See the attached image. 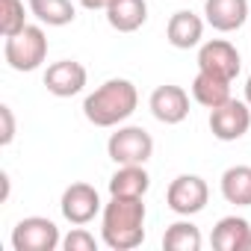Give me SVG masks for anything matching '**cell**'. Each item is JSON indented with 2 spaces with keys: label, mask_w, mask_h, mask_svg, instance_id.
<instances>
[{
  "label": "cell",
  "mask_w": 251,
  "mask_h": 251,
  "mask_svg": "<svg viewBox=\"0 0 251 251\" xmlns=\"http://www.w3.org/2000/svg\"><path fill=\"white\" fill-rule=\"evenodd\" d=\"M30 12L48 27H65L77 18L71 0H30Z\"/></svg>",
  "instance_id": "obj_19"
},
{
  "label": "cell",
  "mask_w": 251,
  "mask_h": 251,
  "mask_svg": "<svg viewBox=\"0 0 251 251\" xmlns=\"http://www.w3.org/2000/svg\"><path fill=\"white\" fill-rule=\"evenodd\" d=\"M207 24L219 33H233L248 18V0H204Z\"/></svg>",
  "instance_id": "obj_12"
},
{
  "label": "cell",
  "mask_w": 251,
  "mask_h": 251,
  "mask_svg": "<svg viewBox=\"0 0 251 251\" xmlns=\"http://www.w3.org/2000/svg\"><path fill=\"white\" fill-rule=\"evenodd\" d=\"M245 100H248V106H251V74H248V83H245Z\"/></svg>",
  "instance_id": "obj_25"
},
{
  "label": "cell",
  "mask_w": 251,
  "mask_h": 251,
  "mask_svg": "<svg viewBox=\"0 0 251 251\" xmlns=\"http://www.w3.org/2000/svg\"><path fill=\"white\" fill-rule=\"evenodd\" d=\"M86 68L74 59H59L53 62L48 71H45V86L50 95L56 98H71V95H80L83 86H86Z\"/></svg>",
  "instance_id": "obj_11"
},
{
  "label": "cell",
  "mask_w": 251,
  "mask_h": 251,
  "mask_svg": "<svg viewBox=\"0 0 251 251\" xmlns=\"http://www.w3.org/2000/svg\"><path fill=\"white\" fill-rule=\"evenodd\" d=\"M27 27V15H24V0H0V33L6 39L21 33Z\"/></svg>",
  "instance_id": "obj_21"
},
{
  "label": "cell",
  "mask_w": 251,
  "mask_h": 251,
  "mask_svg": "<svg viewBox=\"0 0 251 251\" xmlns=\"http://www.w3.org/2000/svg\"><path fill=\"white\" fill-rule=\"evenodd\" d=\"M163 248L166 251H198L201 230L192 222H175V225H169V230L163 236Z\"/></svg>",
  "instance_id": "obj_20"
},
{
  "label": "cell",
  "mask_w": 251,
  "mask_h": 251,
  "mask_svg": "<svg viewBox=\"0 0 251 251\" xmlns=\"http://www.w3.org/2000/svg\"><path fill=\"white\" fill-rule=\"evenodd\" d=\"M242 251H251V230H248V236H245V248Z\"/></svg>",
  "instance_id": "obj_26"
},
{
  "label": "cell",
  "mask_w": 251,
  "mask_h": 251,
  "mask_svg": "<svg viewBox=\"0 0 251 251\" xmlns=\"http://www.w3.org/2000/svg\"><path fill=\"white\" fill-rule=\"evenodd\" d=\"M3 56H6L9 68H15V71H36L48 59V36H45V30L27 24L21 33L6 39Z\"/></svg>",
  "instance_id": "obj_4"
},
{
  "label": "cell",
  "mask_w": 251,
  "mask_h": 251,
  "mask_svg": "<svg viewBox=\"0 0 251 251\" xmlns=\"http://www.w3.org/2000/svg\"><path fill=\"white\" fill-rule=\"evenodd\" d=\"M222 198L236 207H251V166H230L222 175Z\"/></svg>",
  "instance_id": "obj_18"
},
{
  "label": "cell",
  "mask_w": 251,
  "mask_h": 251,
  "mask_svg": "<svg viewBox=\"0 0 251 251\" xmlns=\"http://www.w3.org/2000/svg\"><path fill=\"white\" fill-rule=\"evenodd\" d=\"M148 106H151V112H154L157 121H163V124H180L189 115V95L180 86L166 83V86H157L151 92Z\"/></svg>",
  "instance_id": "obj_10"
},
{
  "label": "cell",
  "mask_w": 251,
  "mask_h": 251,
  "mask_svg": "<svg viewBox=\"0 0 251 251\" xmlns=\"http://www.w3.org/2000/svg\"><path fill=\"white\" fill-rule=\"evenodd\" d=\"M80 3H83L86 9H92V12H95V9H106L109 0H80Z\"/></svg>",
  "instance_id": "obj_24"
},
{
  "label": "cell",
  "mask_w": 251,
  "mask_h": 251,
  "mask_svg": "<svg viewBox=\"0 0 251 251\" xmlns=\"http://www.w3.org/2000/svg\"><path fill=\"white\" fill-rule=\"evenodd\" d=\"M242 68V59H239V50L225 42V39H213V42H204L201 50H198V71H210V74H219L225 80H233Z\"/></svg>",
  "instance_id": "obj_8"
},
{
  "label": "cell",
  "mask_w": 251,
  "mask_h": 251,
  "mask_svg": "<svg viewBox=\"0 0 251 251\" xmlns=\"http://www.w3.org/2000/svg\"><path fill=\"white\" fill-rule=\"evenodd\" d=\"M62 216L71 222V225H89L98 213H100V195L95 186L89 183H71L65 192H62Z\"/></svg>",
  "instance_id": "obj_9"
},
{
  "label": "cell",
  "mask_w": 251,
  "mask_h": 251,
  "mask_svg": "<svg viewBox=\"0 0 251 251\" xmlns=\"http://www.w3.org/2000/svg\"><path fill=\"white\" fill-rule=\"evenodd\" d=\"M106 21L118 33H136L148 21V3L145 0H109Z\"/></svg>",
  "instance_id": "obj_13"
},
{
  "label": "cell",
  "mask_w": 251,
  "mask_h": 251,
  "mask_svg": "<svg viewBox=\"0 0 251 251\" xmlns=\"http://www.w3.org/2000/svg\"><path fill=\"white\" fill-rule=\"evenodd\" d=\"M106 154L115 166H145L154 154V139L145 127H118L109 142H106Z\"/></svg>",
  "instance_id": "obj_3"
},
{
  "label": "cell",
  "mask_w": 251,
  "mask_h": 251,
  "mask_svg": "<svg viewBox=\"0 0 251 251\" xmlns=\"http://www.w3.org/2000/svg\"><path fill=\"white\" fill-rule=\"evenodd\" d=\"M192 98L201 106L216 109L225 100H230V80H225L219 74H210V71H198L195 80H192Z\"/></svg>",
  "instance_id": "obj_15"
},
{
  "label": "cell",
  "mask_w": 251,
  "mask_h": 251,
  "mask_svg": "<svg viewBox=\"0 0 251 251\" xmlns=\"http://www.w3.org/2000/svg\"><path fill=\"white\" fill-rule=\"evenodd\" d=\"M0 121H3V130H0V145H9L15 139V115H12V106H0Z\"/></svg>",
  "instance_id": "obj_23"
},
{
  "label": "cell",
  "mask_w": 251,
  "mask_h": 251,
  "mask_svg": "<svg viewBox=\"0 0 251 251\" xmlns=\"http://www.w3.org/2000/svg\"><path fill=\"white\" fill-rule=\"evenodd\" d=\"M151 186V177L145 166H118V172L109 177V195H127V198H142Z\"/></svg>",
  "instance_id": "obj_17"
},
{
  "label": "cell",
  "mask_w": 251,
  "mask_h": 251,
  "mask_svg": "<svg viewBox=\"0 0 251 251\" xmlns=\"http://www.w3.org/2000/svg\"><path fill=\"white\" fill-rule=\"evenodd\" d=\"M62 248H65V251H98V239H95L89 230L74 227V230L62 239Z\"/></svg>",
  "instance_id": "obj_22"
},
{
  "label": "cell",
  "mask_w": 251,
  "mask_h": 251,
  "mask_svg": "<svg viewBox=\"0 0 251 251\" xmlns=\"http://www.w3.org/2000/svg\"><path fill=\"white\" fill-rule=\"evenodd\" d=\"M166 36H169V45H172V48L189 50V48H195V45L201 42V36H204V21H201L198 15L180 9V12H175V15L169 18Z\"/></svg>",
  "instance_id": "obj_14"
},
{
  "label": "cell",
  "mask_w": 251,
  "mask_h": 251,
  "mask_svg": "<svg viewBox=\"0 0 251 251\" xmlns=\"http://www.w3.org/2000/svg\"><path fill=\"white\" fill-rule=\"evenodd\" d=\"M166 201H169V210H175L177 216H195L207 207L210 186L198 175H180V177L172 180V186L166 192Z\"/></svg>",
  "instance_id": "obj_7"
},
{
  "label": "cell",
  "mask_w": 251,
  "mask_h": 251,
  "mask_svg": "<svg viewBox=\"0 0 251 251\" xmlns=\"http://www.w3.org/2000/svg\"><path fill=\"white\" fill-rule=\"evenodd\" d=\"M56 245H62L59 227L45 216H27L12 227L15 251H53Z\"/></svg>",
  "instance_id": "obj_5"
},
{
  "label": "cell",
  "mask_w": 251,
  "mask_h": 251,
  "mask_svg": "<svg viewBox=\"0 0 251 251\" xmlns=\"http://www.w3.org/2000/svg\"><path fill=\"white\" fill-rule=\"evenodd\" d=\"M136 106H139L136 86L124 77H112L83 100V115L95 127H115V124L127 121L136 112Z\"/></svg>",
  "instance_id": "obj_2"
},
{
  "label": "cell",
  "mask_w": 251,
  "mask_h": 251,
  "mask_svg": "<svg viewBox=\"0 0 251 251\" xmlns=\"http://www.w3.org/2000/svg\"><path fill=\"white\" fill-rule=\"evenodd\" d=\"M251 127V106L248 100H225L222 106L210 109V130L222 142H236Z\"/></svg>",
  "instance_id": "obj_6"
},
{
  "label": "cell",
  "mask_w": 251,
  "mask_h": 251,
  "mask_svg": "<svg viewBox=\"0 0 251 251\" xmlns=\"http://www.w3.org/2000/svg\"><path fill=\"white\" fill-rule=\"evenodd\" d=\"M100 236L112 251H133L145 242V204L142 198L112 195L100 216Z\"/></svg>",
  "instance_id": "obj_1"
},
{
  "label": "cell",
  "mask_w": 251,
  "mask_h": 251,
  "mask_svg": "<svg viewBox=\"0 0 251 251\" xmlns=\"http://www.w3.org/2000/svg\"><path fill=\"white\" fill-rule=\"evenodd\" d=\"M248 230H251V225H248L242 216H225V219H219V225L213 227L210 242H213L216 251H242Z\"/></svg>",
  "instance_id": "obj_16"
}]
</instances>
